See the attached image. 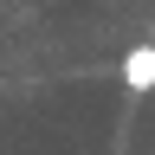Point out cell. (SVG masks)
I'll list each match as a JSON object with an SVG mask.
<instances>
[{
    "mask_svg": "<svg viewBox=\"0 0 155 155\" xmlns=\"http://www.w3.org/2000/svg\"><path fill=\"white\" fill-rule=\"evenodd\" d=\"M123 84H129V91H155V45L123 52Z\"/></svg>",
    "mask_w": 155,
    "mask_h": 155,
    "instance_id": "6da1fadb",
    "label": "cell"
}]
</instances>
